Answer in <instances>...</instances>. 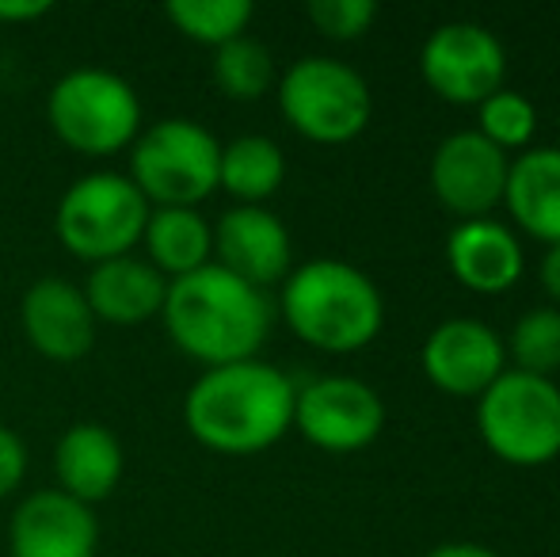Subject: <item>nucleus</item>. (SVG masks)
<instances>
[{
	"instance_id": "nucleus-1",
	"label": "nucleus",
	"mask_w": 560,
	"mask_h": 557,
	"mask_svg": "<svg viewBox=\"0 0 560 557\" xmlns=\"http://www.w3.org/2000/svg\"><path fill=\"white\" fill-rule=\"evenodd\" d=\"M298 386L264 359L210 367L184 397V423L214 454H259L294 428Z\"/></svg>"
},
{
	"instance_id": "nucleus-2",
	"label": "nucleus",
	"mask_w": 560,
	"mask_h": 557,
	"mask_svg": "<svg viewBox=\"0 0 560 557\" xmlns=\"http://www.w3.org/2000/svg\"><path fill=\"white\" fill-rule=\"evenodd\" d=\"M161 321L172 344L210 371L256 359L271 333L275 310L264 290L210 260L207 268L168 282Z\"/></svg>"
},
{
	"instance_id": "nucleus-3",
	"label": "nucleus",
	"mask_w": 560,
	"mask_h": 557,
	"mask_svg": "<svg viewBox=\"0 0 560 557\" xmlns=\"http://www.w3.org/2000/svg\"><path fill=\"white\" fill-rule=\"evenodd\" d=\"M279 313L302 344L328 356H351L377 340L385 302L377 282L347 260H305L282 279Z\"/></svg>"
},
{
	"instance_id": "nucleus-4",
	"label": "nucleus",
	"mask_w": 560,
	"mask_h": 557,
	"mask_svg": "<svg viewBox=\"0 0 560 557\" xmlns=\"http://www.w3.org/2000/svg\"><path fill=\"white\" fill-rule=\"evenodd\" d=\"M54 138L81 156H115L141 135V96L122 73L81 66L58 77L46 96Z\"/></svg>"
},
{
	"instance_id": "nucleus-5",
	"label": "nucleus",
	"mask_w": 560,
	"mask_h": 557,
	"mask_svg": "<svg viewBox=\"0 0 560 557\" xmlns=\"http://www.w3.org/2000/svg\"><path fill=\"white\" fill-rule=\"evenodd\" d=\"M149 210L153 207L126 172L100 169L73 179L61 192L54 210V233L77 260L104 264L115 256H130L141 245Z\"/></svg>"
},
{
	"instance_id": "nucleus-6",
	"label": "nucleus",
	"mask_w": 560,
	"mask_h": 557,
	"mask_svg": "<svg viewBox=\"0 0 560 557\" xmlns=\"http://www.w3.org/2000/svg\"><path fill=\"white\" fill-rule=\"evenodd\" d=\"M222 141L195 119H156L130 146V172L149 207H199L218 192Z\"/></svg>"
},
{
	"instance_id": "nucleus-7",
	"label": "nucleus",
	"mask_w": 560,
	"mask_h": 557,
	"mask_svg": "<svg viewBox=\"0 0 560 557\" xmlns=\"http://www.w3.org/2000/svg\"><path fill=\"white\" fill-rule=\"evenodd\" d=\"M477 428L508 466H546L560 454V386L508 367L477 397Z\"/></svg>"
},
{
	"instance_id": "nucleus-8",
	"label": "nucleus",
	"mask_w": 560,
	"mask_h": 557,
	"mask_svg": "<svg viewBox=\"0 0 560 557\" xmlns=\"http://www.w3.org/2000/svg\"><path fill=\"white\" fill-rule=\"evenodd\" d=\"M279 112L302 138L317 146H343L366 130L374 100L359 69L310 54L279 77Z\"/></svg>"
},
{
	"instance_id": "nucleus-9",
	"label": "nucleus",
	"mask_w": 560,
	"mask_h": 557,
	"mask_svg": "<svg viewBox=\"0 0 560 557\" xmlns=\"http://www.w3.org/2000/svg\"><path fill=\"white\" fill-rule=\"evenodd\" d=\"M420 73L439 100L457 107L485 104L508 81V50L485 23L454 20L428 35Z\"/></svg>"
},
{
	"instance_id": "nucleus-10",
	"label": "nucleus",
	"mask_w": 560,
	"mask_h": 557,
	"mask_svg": "<svg viewBox=\"0 0 560 557\" xmlns=\"http://www.w3.org/2000/svg\"><path fill=\"white\" fill-rule=\"evenodd\" d=\"M294 428L313 446L332 454H351L370 446L385 428V402L374 386L351 374H325L294 397Z\"/></svg>"
},
{
	"instance_id": "nucleus-11",
	"label": "nucleus",
	"mask_w": 560,
	"mask_h": 557,
	"mask_svg": "<svg viewBox=\"0 0 560 557\" xmlns=\"http://www.w3.org/2000/svg\"><path fill=\"white\" fill-rule=\"evenodd\" d=\"M511 156L477 130H457L439 141L431 156V192L457 222L488 218L503 202Z\"/></svg>"
},
{
	"instance_id": "nucleus-12",
	"label": "nucleus",
	"mask_w": 560,
	"mask_h": 557,
	"mask_svg": "<svg viewBox=\"0 0 560 557\" xmlns=\"http://www.w3.org/2000/svg\"><path fill=\"white\" fill-rule=\"evenodd\" d=\"M503 371V336L477 317H450L423 340V374L450 397H480Z\"/></svg>"
},
{
	"instance_id": "nucleus-13",
	"label": "nucleus",
	"mask_w": 560,
	"mask_h": 557,
	"mask_svg": "<svg viewBox=\"0 0 560 557\" xmlns=\"http://www.w3.org/2000/svg\"><path fill=\"white\" fill-rule=\"evenodd\" d=\"M12 557H96V512L61 489H38L15 504L8 523Z\"/></svg>"
},
{
	"instance_id": "nucleus-14",
	"label": "nucleus",
	"mask_w": 560,
	"mask_h": 557,
	"mask_svg": "<svg viewBox=\"0 0 560 557\" xmlns=\"http://www.w3.org/2000/svg\"><path fill=\"white\" fill-rule=\"evenodd\" d=\"M96 325L84 290L46 276L35 279L20 298V328L27 344L50 363H77L96 348Z\"/></svg>"
},
{
	"instance_id": "nucleus-15",
	"label": "nucleus",
	"mask_w": 560,
	"mask_h": 557,
	"mask_svg": "<svg viewBox=\"0 0 560 557\" xmlns=\"http://www.w3.org/2000/svg\"><path fill=\"white\" fill-rule=\"evenodd\" d=\"M214 264L267 290L294 268L290 230L267 207H229L214 225Z\"/></svg>"
},
{
	"instance_id": "nucleus-16",
	"label": "nucleus",
	"mask_w": 560,
	"mask_h": 557,
	"mask_svg": "<svg viewBox=\"0 0 560 557\" xmlns=\"http://www.w3.org/2000/svg\"><path fill=\"white\" fill-rule=\"evenodd\" d=\"M446 264L454 279L472 294H503L526 271V253L518 237L495 218L457 222L446 237Z\"/></svg>"
},
{
	"instance_id": "nucleus-17",
	"label": "nucleus",
	"mask_w": 560,
	"mask_h": 557,
	"mask_svg": "<svg viewBox=\"0 0 560 557\" xmlns=\"http://www.w3.org/2000/svg\"><path fill=\"white\" fill-rule=\"evenodd\" d=\"M84 302H89L92 317L107 321V325H145V321L161 317L164 294H168V279L145 260V256H115V260L92 264L89 279H84Z\"/></svg>"
},
{
	"instance_id": "nucleus-18",
	"label": "nucleus",
	"mask_w": 560,
	"mask_h": 557,
	"mask_svg": "<svg viewBox=\"0 0 560 557\" xmlns=\"http://www.w3.org/2000/svg\"><path fill=\"white\" fill-rule=\"evenodd\" d=\"M122 469H126L122 443H118V436L107 423L81 420L61 431L58 446H54L58 489L89 508L112 497L118 481H122Z\"/></svg>"
},
{
	"instance_id": "nucleus-19",
	"label": "nucleus",
	"mask_w": 560,
	"mask_h": 557,
	"mask_svg": "<svg viewBox=\"0 0 560 557\" xmlns=\"http://www.w3.org/2000/svg\"><path fill=\"white\" fill-rule=\"evenodd\" d=\"M503 202L515 225H523L534 241L560 245V149H523L508 169Z\"/></svg>"
},
{
	"instance_id": "nucleus-20",
	"label": "nucleus",
	"mask_w": 560,
	"mask_h": 557,
	"mask_svg": "<svg viewBox=\"0 0 560 557\" xmlns=\"http://www.w3.org/2000/svg\"><path fill=\"white\" fill-rule=\"evenodd\" d=\"M141 248L145 260L172 282L214 260V225L199 214V207H153Z\"/></svg>"
},
{
	"instance_id": "nucleus-21",
	"label": "nucleus",
	"mask_w": 560,
	"mask_h": 557,
	"mask_svg": "<svg viewBox=\"0 0 560 557\" xmlns=\"http://www.w3.org/2000/svg\"><path fill=\"white\" fill-rule=\"evenodd\" d=\"M287 179V153L267 135H241L222 146L218 187L236 199V207H264Z\"/></svg>"
},
{
	"instance_id": "nucleus-22",
	"label": "nucleus",
	"mask_w": 560,
	"mask_h": 557,
	"mask_svg": "<svg viewBox=\"0 0 560 557\" xmlns=\"http://www.w3.org/2000/svg\"><path fill=\"white\" fill-rule=\"evenodd\" d=\"M164 15L184 38L218 50V46L248 35L256 8H252V0H168Z\"/></svg>"
},
{
	"instance_id": "nucleus-23",
	"label": "nucleus",
	"mask_w": 560,
	"mask_h": 557,
	"mask_svg": "<svg viewBox=\"0 0 560 557\" xmlns=\"http://www.w3.org/2000/svg\"><path fill=\"white\" fill-rule=\"evenodd\" d=\"M210 77H214L218 92L229 100H241V104H252V100L267 96L275 84V58L259 38L241 35L233 43L218 46L214 61H210Z\"/></svg>"
},
{
	"instance_id": "nucleus-24",
	"label": "nucleus",
	"mask_w": 560,
	"mask_h": 557,
	"mask_svg": "<svg viewBox=\"0 0 560 557\" xmlns=\"http://www.w3.org/2000/svg\"><path fill=\"white\" fill-rule=\"evenodd\" d=\"M511 356V371L538 374V379H553L560 371V310L557 305H538L526 310L515 321L511 336L503 340Z\"/></svg>"
},
{
	"instance_id": "nucleus-25",
	"label": "nucleus",
	"mask_w": 560,
	"mask_h": 557,
	"mask_svg": "<svg viewBox=\"0 0 560 557\" xmlns=\"http://www.w3.org/2000/svg\"><path fill=\"white\" fill-rule=\"evenodd\" d=\"M477 135L485 141H492L500 153L530 149L534 135H538V107H534L523 92H511L508 84H503L485 104H477Z\"/></svg>"
},
{
	"instance_id": "nucleus-26",
	"label": "nucleus",
	"mask_w": 560,
	"mask_h": 557,
	"mask_svg": "<svg viewBox=\"0 0 560 557\" xmlns=\"http://www.w3.org/2000/svg\"><path fill=\"white\" fill-rule=\"evenodd\" d=\"M305 12H310L313 27L325 38H332V43H354L377 20L374 0H313Z\"/></svg>"
},
{
	"instance_id": "nucleus-27",
	"label": "nucleus",
	"mask_w": 560,
	"mask_h": 557,
	"mask_svg": "<svg viewBox=\"0 0 560 557\" xmlns=\"http://www.w3.org/2000/svg\"><path fill=\"white\" fill-rule=\"evenodd\" d=\"M27 477V446L12 428L0 423V500L12 497Z\"/></svg>"
},
{
	"instance_id": "nucleus-28",
	"label": "nucleus",
	"mask_w": 560,
	"mask_h": 557,
	"mask_svg": "<svg viewBox=\"0 0 560 557\" xmlns=\"http://www.w3.org/2000/svg\"><path fill=\"white\" fill-rule=\"evenodd\" d=\"M50 12V0H0V23H35Z\"/></svg>"
},
{
	"instance_id": "nucleus-29",
	"label": "nucleus",
	"mask_w": 560,
	"mask_h": 557,
	"mask_svg": "<svg viewBox=\"0 0 560 557\" xmlns=\"http://www.w3.org/2000/svg\"><path fill=\"white\" fill-rule=\"evenodd\" d=\"M541 290L560 305V245H549L546 256H541V268H538Z\"/></svg>"
},
{
	"instance_id": "nucleus-30",
	"label": "nucleus",
	"mask_w": 560,
	"mask_h": 557,
	"mask_svg": "<svg viewBox=\"0 0 560 557\" xmlns=\"http://www.w3.org/2000/svg\"><path fill=\"white\" fill-rule=\"evenodd\" d=\"M423 557H500V554L488 550V546H480V543H443Z\"/></svg>"
}]
</instances>
